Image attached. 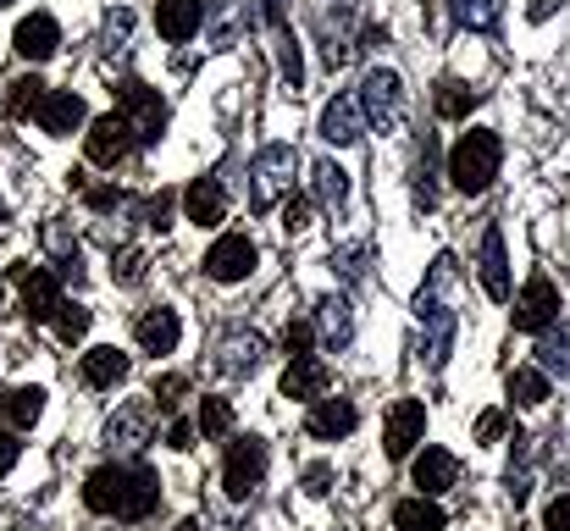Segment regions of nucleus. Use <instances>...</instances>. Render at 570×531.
Segmentation results:
<instances>
[{
	"instance_id": "f257e3e1",
	"label": "nucleus",
	"mask_w": 570,
	"mask_h": 531,
	"mask_svg": "<svg viewBox=\"0 0 570 531\" xmlns=\"http://www.w3.org/2000/svg\"><path fill=\"white\" fill-rule=\"evenodd\" d=\"M83 504L95 515H111V521H145L156 504H161V482L150 465H100L83 476Z\"/></svg>"
},
{
	"instance_id": "f03ea898",
	"label": "nucleus",
	"mask_w": 570,
	"mask_h": 531,
	"mask_svg": "<svg viewBox=\"0 0 570 531\" xmlns=\"http://www.w3.org/2000/svg\"><path fill=\"white\" fill-rule=\"evenodd\" d=\"M454 277H460V266H454V255H438L432 260V272H426V283H421V294H415V322H421V333H426V365L432 371H443L449 365V354H454V333H460V311H454Z\"/></svg>"
},
{
	"instance_id": "7ed1b4c3",
	"label": "nucleus",
	"mask_w": 570,
	"mask_h": 531,
	"mask_svg": "<svg viewBox=\"0 0 570 531\" xmlns=\"http://www.w3.org/2000/svg\"><path fill=\"white\" fill-rule=\"evenodd\" d=\"M499 161H504V145L493 128H471L460 134V145L449 150V183L460 194H482L493 177H499Z\"/></svg>"
},
{
	"instance_id": "20e7f679",
	"label": "nucleus",
	"mask_w": 570,
	"mask_h": 531,
	"mask_svg": "<svg viewBox=\"0 0 570 531\" xmlns=\"http://www.w3.org/2000/svg\"><path fill=\"white\" fill-rule=\"evenodd\" d=\"M294 173H299L294 145H266V150L249 161V210H272V205L294 188Z\"/></svg>"
},
{
	"instance_id": "39448f33",
	"label": "nucleus",
	"mask_w": 570,
	"mask_h": 531,
	"mask_svg": "<svg viewBox=\"0 0 570 531\" xmlns=\"http://www.w3.org/2000/svg\"><path fill=\"white\" fill-rule=\"evenodd\" d=\"M355 100L366 111V128H377V134H393L404 122V78L393 67H372Z\"/></svg>"
},
{
	"instance_id": "423d86ee",
	"label": "nucleus",
	"mask_w": 570,
	"mask_h": 531,
	"mask_svg": "<svg viewBox=\"0 0 570 531\" xmlns=\"http://www.w3.org/2000/svg\"><path fill=\"white\" fill-rule=\"evenodd\" d=\"M117 106H122V122L134 128V145H161V134H167V100L150 83L128 78L117 89Z\"/></svg>"
},
{
	"instance_id": "0eeeda50",
	"label": "nucleus",
	"mask_w": 570,
	"mask_h": 531,
	"mask_svg": "<svg viewBox=\"0 0 570 531\" xmlns=\"http://www.w3.org/2000/svg\"><path fill=\"white\" fill-rule=\"evenodd\" d=\"M266 482V437H255V432H244V437H233L227 443V465H222V488H227V499H249L255 488Z\"/></svg>"
},
{
	"instance_id": "6e6552de",
	"label": "nucleus",
	"mask_w": 570,
	"mask_h": 531,
	"mask_svg": "<svg viewBox=\"0 0 570 531\" xmlns=\"http://www.w3.org/2000/svg\"><path fill=\"white\" fill-rule=\"evenodd\" d=\"M6 277L22 288V316H28V322H50V316H56V305H61V277H56L50 266L17 260V266H6Z\"/></svg>"
},
{
	"instance_id": "1a4fd4ad",
	"label": "nucleus",
	"mask_w": 570,
	"mask_h": 531,
	"mask_svg": "<svg viewBox=\"0 0 570 531\" xmlns=\"http://www.w3.org/2000/svg\"><path fill=\"white\" fill-rule=\"evenodd\" d=\"M560 288H554V277H527V288H521V299H515V333H549L554 322H560Z\"/></svg>"
},
{
	"instance_id": "9d476101",
	"label": "nucleus",
	"mask_w": 570,
	"mask_h": 531,
	"mask_svg": "<svg viewBox=\"0 0 570 531\" xmlns=\"http://www.w3.org/2000/svg\"><path fill=\"white\" fill-rule=\"evenodd\" d=\"M255 260H261V249H255L244 233H222V238L205 249V277H216V283H244V277L255 272Z\"/></svg>"
},
{
	"instance_id": "9b49d317",
	"label": "nucleus",
	"mask_w": 570,
	"mask_h": 531,
	"mask_svg": "<svg viewBox=\"0 0 570 531\" xmlns=\"http://www.w3.org/2000/svg\"><path fill=\"white\" fill-rule=\"evenodd\" d=\"M426 437V404L421 399H399L387 410V426H382V454L387 460H410V449Z\"/></svg>"
},
{
	"instance_id": "f8f14e48",
	"label": "nucleus",
	"mask_w": 570,
	"mask_h": 531,
	"mask_svg": "<svg viewBox=\"0 0 570 531\" xmlns=\"http://www.w3.org/2000/svg\"><path fill=\"white\" fill-rule=\"evenodd\" d=\"M128 150H134V128L122 122V111L89 122V134H83V156H89L95 167H117V161H128Z\"/></svg>"
},
{
	"instance_id": "ddd939ff",
	"label": "nucleus",
	"mask_w": 570,
	"mask_h": 531,
	"mask_svg": "<svg viewBox=\"0 0 570 531\" xmlns=\"http://www.w3.org/2000/svg\"><path fill=\"white\" fill-rule=\"evenodd\" d=\"M33 117H39V128H45L50 139H67V134H78V128L89 122V106H83L78 89H50Z\"/></svg>"
},
{
	"instance_id": "4468645a",
	"label": "nucleus",
	"mask_w": 570,
	"mask_h": 531,
	"mask_svg": "<svg viewBox=\"0 0 570 531\" xmlns=\"http://www.w3.org/2000/svg\"><path fill=\"white\" fill-rule=\"evenodd\" d=\"M322 139L327 145H361L366 139V111H361V100L355 95H333L327 106H322Z\"/></svg>"
},
{
	"instance_id": "2eb2a0df",
	"label": "nucleus",
	"mask_w": 570,
	"mask_h": 531,
	"mask_svg": "<svg viewBox=\"0 0 570 531\" xmlns=\"http://www.w3.org/2000/svg\"><path fill=\"white\" fill-rule=\"evenodd\" d=\"M361 426V410L350 404V399H311V415H305V432L311 437H322V443H338V437H350Z\"/></svg>"
},
{
	"instance_id": "dca6fc26",
	"label": "nucleus",
	"mask_w": 570,
	"mask_h": 531,
	"mask_svg": "<svg viewBox=\"0 0 570 531\" xmlns=\"http://www.w3.org/2000/svg\"><path fill=\"white\" fill-rule=\"evenodd\" d=\"M150 426H156V404L150 399H134V404H122L106 421V449H145L150 443Z\"/></svg>"
},
{
	"instance_id": "f3484780",
	"label": "nucleus",
	"mask_w": 570,
	"mask_h": 531,
	"mask_svg": "<svg viewBox=\"0 0 570 531\" xmlns=\"http://www.w3.org/2000/svg\"><path fill=\"white\" fill-rule=\"evenodd\" d=\"M11 45H17V56H22V61H50V56H56V45H61V22H56L50 11H28V17L17 22Z\"/></svg>"
},
{
	"instance_id": "a211bd4d",
	"label": "nucleus",
	"mask_w": 570,
	"mask_h": 531,
	"mask_svg": "<svg viewBox=\"0 0 570 531\" xmlns=\"http://www.w3.org/2000/svg\"><path fill=\"white\" fill-rule=\"evenodd\" d=\"M184 216H189L194 227H216V222L227 216V188H222V177H194L189 188H184Z\"/></svg>"
},
{
	"instance_id": "6ab92c4d",
	"label": "nucleus",
	"mask_w": 570,
	"mask_h": 531,
	"mask_svg": "<svg viewBox=\"0 0 570 531\" xmlns=\"http://www.w3.org/2000/svg\"><path fill=\"white\" fill-rule=\"evenodd\" d=\"M156 28L167 45H189L194 33L205 28V0H161L156 6Z\"/></svg>"
},
{
	"instance_id": "aec40b11",
	"label": "nucleus",
	"mask_w": 570,
	"mask_h": 531,
	"mask_svg": "<svg viewBox=\"0 0 570 531\" xmlns=\"http://www.w3.org/2000/svg\"><path fill=\"white\" fill-rule=\"evenodd\" d=\"M476 272H482V288H488V299H510V260H504V233L499 227H488L482 233V255H476Z\"/></svg>"
},
{
	"instance_id": "412c9836",
	"label": "nucleus",
	"mask_w": 570,
	"mask_h": 531,
	"mask_svg": "<svg viewBox=\"0 0 570 531\" xmlns=\"http://www.w3.org/2000/svg\"><path fill=\"white\" fill-rule=\"evenodd\" d=\"M178 338H184V322H178L173 305H150V311L139 316V350L145 354H173Z\"/></svg>"
},
{
	"instance_id": "4be33fe9",
	"label": "nucleus",
	"mask_w": 570,
	"mask_h": 531,
	"mask_svg": "<svg viewBox=\"0 0 570 531\" xmlns=\"http://www.w3.org/2000/svg\"><path fill=\"white\" fill-rule=\"evenodd\" d=\"M45 415V387H0V426L28 432Z\"/></svg>"
},
{
	"instance_id": "5701e85b",
	"label": "nucleus",
	"mask_w": 570,
	"mask_h": 531,
	"mask_svg": "<svg viewBox=\"0 0 570 531\" xmlns=\"http://www.w3.org/2000/svg\"><path fill=\"white\" fill-rule=\"evenodd\" d=\"M327 393V365L316 360V354H299V360H288V371H283V399H322Z\"/></svg>"
},
{
	"instance_id": "b1692460",
	"label": "nucleus",
	"mask_w": 570,
	"mask_h": 531,
	"mask_svg": "<svg viewBox=\"0 0 570 531\" xmlns=\"http://www.w3.org/2000/svg\"><path fill=\"white\" fill-rule=\"evenodd\" d=\"M78 371H83V382H89V387H117V382L134 371V360L117 350V344H95V350L83 354V365H78Z\"/></svg>"
},
{
	"instance_id": "393cba45",
	"label": "nucleus",
	"mask_w": 570,
	"mask_h": 531,
	"mask_svg": "<svg viewBox=\"0 0 570 531\" xmlns=\"http://www.w3.org/2000/svg\"><path fill=\"white\" fill-rule=\"evenodd\" d=\"M261 354H266V344H261L255 333H227V338L216 344V365H222L227 376H255Z\"/></svg>"
},
{
	"instance_id": "a878e982",
	"label": "nucleus",
	"mask_w": 570,
	"mask_h": 531,
	"mask_svg": "<svg viewBox=\"0 0 570 531\" xmlns=\"http://www.w3.org/2000/svg\"><path fill=\"white\" fill-rule=\"evenodd\" d=\"M454 476H460V460H454L449 449H426V454H415V488H421L426 499H438L443 488H454Z\"/></svg>"
},
{
	"instance_id": "bb28decb",
	"label": "nucleus",
	"mask_w": 570,
	"mask_h": 531,
	"mask_svg": "<svg viewBox=\"0 0 570 531\" xmlns=\"http://www.w3.org/2000/svg\"><path fill=\"white\" fill-rule=\"evenodd\" d=\"M476 100H482V89H471L465 78H443V83L432 89V111H438L443 122H460V117H471V111H476Z\"/></svg>"
},
{
	"instance_id": "cd10ccee",
	"label": "nucleus",
	"mask_w": 570,
	"mask_h": 531,
	"mask_svg": "<svg viewBox=\"0 0 570 531\" xmlns=\"http://www.w3.org/2000/svg\"><path fill=\"white\" fill-rule=\"evenodd\" d=\"M316 327H322L327 350H344V344L355 338V311H350V299H344V294L322 299V305H316Z\"/></svg>"
},
{
	"instance_id": "c85d7f7f",
	"label": "nucleus",
	"mask_w": 570,
	"mask_h": 531,
	"mask_svg": "<svg viewBox=\"0 0 570 531\" xmlns=\"http://www.w3.org/2000/svg\"><path fill=\"white\" fill-rule=\"evenodd\" d=\"M443 527H449V515H443V504H432L426 493L393 504V531H443Z\"/></svg>"
},
{
	"instance_id": "c756f323",
	"label": "nucleus",
	"mask_w": 570,
	"mask_h": 531,
	"mask_svg": "<svg viewBox=\"0 0 570 531\" xmlns=\"http://www.w3.org/2000/svg\"><path fill=\"white\" fill-rule=\"evenodd\" d=\"M344 199H350V173H344L338 161H316V167H311V205L338 210Z\"/></svg>"
},
{
	"instance_id": "7c9ffc66",
	"label": "nucleus",
	"mask_w": 570,
	"mask_h": 531,
	"mask_svg": "<svg viewBox=\"0 0 570 531\" xmlns=\"http://www.w3.org/2000/svg\"><path fill=\"white\" fill-rule=\"evenodd\" d=\"M449 17L471 33H493L504 22V0H449Z\"/></svg>"
},
{
	"instance_id": "2f4dec72",
	"label": "nucleus",
	"mask_w": 570,
	"mask_h": 531,
	"mask_svg": "<svg viewBox=\"0 0 570 531\" xmlns=\"http://www.w3.org/2000/svg\"><path fill=\"white\" fill-rule=\"evenodd\" d=\"M45 95H50V89H45L33 72H28V78H11V83H6V117H33Z\"/></svg>"
},
{
	"instance_id": "473e14b6",
	"label": "nucleus",
	"mask_w": 570,
	"mask_h": 531,
	"mask_svg": "<svg viewBox=\"0 0 570 531\" xmlns=\"http://www.w3.org/2000/svg\"><path fill=\"white\" fill-rule=\"evenodd\" d=\"M194 432H199L205 443H216V437H227V432H233V404H227V399H199V415H194Z\"/></svg>"
},
{
	"instance_id": "72a5a7b5",
	"label": "nucleus",
	"mask_w": 570,
	"mask_h": 531,
	"mask_svg": "<svg viewBox=\"0 0 570 531\" xmlns=\"http://www.w3.org/2000/svg\"><path fill=\"white\" fill-rule=\"evenodd\" d=\"M510 399L515 404H549V376L538 371V365H521V371H510Z\"/></svg>"
},
{
	"instance_id": "f704fd0d",
	"label": "nucleus",
	"mask_w": 570,
	"mask_h": 531,
	"mask_svg": "<svg viewBox=\"0 0 570 531\" xmlns=\"http://www.w3.org/2000/svg\"><path fill=\"white\" fill-rule=\"evenodd\" d=\"M532 443H538V437L515 432V454H510V499H515V504L532 493Z\"/></svg>"
},
{
	"instance_id": "c9c22d12",
	"label": "nucleus",
	"mask_w": 570,
	"mask_h": 531,
	"mask_svg": "<svg viewBox=\"0 0 570 531\" xmlns=\"http://www.w3.org/2000/svg\"><path fill=\"white\" fill-rule=\"evenodd\" d=\"M50 322H56V338H61V344H83V333H89L95 311H89V305H67V299H61Z\"/></svg>"
},
{
	"instance_id": "e433bc0d",
	"label": "nucleus",
	"mask_w": 570,
	"mask_h": 531,
	"mask_svg": "<svg viewBox=\"0 0 570 531\" xmlns=\"http://www.w3.org/2000/svg\"><path fill=\"white\" fill-rule=\"evenodd\" d=\"M538 371H543V376H554V371L566 376L570 371V327L566 333H549V338L538 344Z\"/></svg>"
},
{
	"instance_id": "4c0bfd02",
	"label": "nucleus",
	"mask_w": 570,
	"mask_h": 531,
	"mask_svg": "<svg viewBox=\"0 0 570 531\" xmlns=\"http://www.w3.org/2000/svg\"><path fill=\"white\" fill-rule=\"evenodd\" d=\"M189 399V376L184 371H167V376H156V387H150V404H161V410H178Z\"/></svg>"
},
{
	"instance_id": "58836bf2",
	"label": "nucleus",
	"mask_w": 570,
	"mask_h": 531,
	"mask_svg": "<svg viewBox=\"0 0 570 531\" xmlns=\"http://www.w3.org/2000/svg\"><path fill=\"white\" fill-rule=\"evenodd\" d=\"M283 350H288V360L316 350V322H288V327H283Z\"/></svg>"
},
{
	"instance_id": "ea45409f",
	"label": "nucleus",
	"mask_w": 570,
	"mask_h": 531,
	"mask_svg": "<svg viewBox=\"0 0 570 531\" xmlns=\"http://www.w3.org/2000/svg\"><path fill=\"white\" fill-rule=\"evenodd\" d=\"M111 277L117 283H145V249H117L111 255Z\"/></svg>"
},
{
	"instance_id": "a19ab883",
	"label": "nucleus",
	"mask_w": 570,
	"mask_h": 531,
	"mask_svg": "<svg viewBox=\"0 0 570 531\" xmlns=\"http://www.w3.org/2000/svg\"><path fill=\"white\" fill-rule=\"evenodd\" d=\"M145 227H156V233L173 227V188H161V194L145 199Z\"/></svg>"
},
{
	"instance_id": "79ce46f5",
	"label": "nucleus",
	"mask_w": 570,
	"mask_h": 531,
	"mask_svg": "<svg viewBox=\"0 0 570 531\" xmlns=\"http://www.w3.org/2000/svg\"><path fill=\"white\" fill-rule=\"evenodd\" d=\"M311 227V199H288L283 205V233H305Z\"/></svg>"
},
{
	"instance_id": "37998d69",
	"label": "nucleus",
	"mask_w": 570,
	"mask_h": 531,
	"mask_svg": "<svg viewBox=\"0 0 570 531\" xmlns=\"http://www.w3.org/2000/svg\"><path fill=\"white\" fill-rule=\"evenodd\" d=\"M543 531H570V493L549 499V510H543Z\"/></svg>"
},
{
	"instance_id": "c03bdc74",
	"label": "nucleus",
	"mask_w": 570,
	"mask_h": 531,
	"mask_svg": "<svg viewBox=\"0 0 570 531\" xmlns=\"http://www.w3.org/2000/svg\"><path fill=\"white\" fill-rule=\"evenodd\" d=\"M83 199H89V210H122V205H128L122 188H89Z\"/></svg>"
},
{
	"instance_id": "a18cd8bd",
	"label": "nucleus",
	"mask_w": 570,
	"mask_h": 531,
	"mask_svg": "<svg viewBox=\"0 0 570 531\" xmlns=\"http://www.w3.org/2000/svg\"><path fill=\"white\" fill-rule=\"evenodd\" d=\"M128 28H134V11H111V17H106V45L117 50V45L128 39Z\"/></svg>"
},
{
	"instance_id": "49530a36",
	"label": "nucleus",
	"mask_w": 570,
	"mask_h": 531,
	"mask_svg": "<svg viewBox=\"0 0 570 531\" xmlns=\"http://www.w3.org/2000/svg\"><path fill=\"white\" fill-rule=\"evenodd\" d=\"M499 437H504V415H499V410L476 415V443H499Z\"/></svg>"
},
{
	"instance_id": "de8ad7c7",
	"label": "nucleus",
	"mask_w": 570,
	"mask_h": 531,
	"mask_svg": "<svg viewBox=\"0 0 570 531\" xmlns=\"http://www.w3.org/2000/svg\"><path fill=\"white\" fill-rule=\"evenodd\" d=\"M194 437H199V432H194V421H173V426H167V449H178V454H189Z\"/></svg>"
},
{
	"instance_id": "09e8293b",
	"label": "nucleus",
	"mask_w": 570,
	"mask_h": 531,
	"mask_svg": "<svg viewBox=\"0 0 570 531\" xmlns=\"http://www.w3.org/2000/svg\"><path fill=\"white\" fill-rule=\"evenodd\" d=\"M327 482H333V471H327V465H311V471H305V493H311V499H322V493H327Z\"/></svg>"
},
{
	"instance_id": "8fccbe9b",
	"label": "nucleus",
	"mask_w": 570,
	"mask_h": 531,
	"mask_svg": "<svg viewBox=\"0 0 570 531\" xmlns=\"http://www.w3.org/2000/svg\"><path fill=\"white\" fill-rule=\"evenodd\" d=\"M17 454H22V443H17V432H0V476L17 465Z\"/></svg>"
},
{
	"instance_id": "3c124183",
	"label": "nucleus",
	"mask_w": 570,
	"mask_h": 531,
	"mask_svg": "<svg viewBox=\"0 0 570 531\" xmlns=\"http://www.w3.org/2000/svg\"><path fill=\"white\" fill-rule=\"evenodd\" d=\"M338 260H344V277H350V283H361V277H366V266H361L366 255H361V249H344Z\"/></svg>"
},
{
	"instance_id": "603ef678",
	"label": "nucleus",
	"mask_w": 570,
	"mask_h": 531,
	"mask_svg": "<svg viewBox=\"0 0 570 531\" xmlns=\"http://www.w3.org/2000/svg\"><path fill=\"white\" fill-rule=\"evenodd\" d=\"M560 6H566V0H527V17H532V22H549Z\"/></svg>"
},
{
	"instance_id": "864d4df0",
	"label": "nucleus",
	"mask_w": 570,
	"mask_h": 531,
	"mask_svg": "<svg viewBox=\"0 0 570 531\" xmlns=\"http://www.w3.org/2000/svg\"><path fill=\"white\" fill-rule=\"evenodd\" d=\"M173 531H199V521H178V527H173Z\"/></svg>"
},
{
	"instance_id": "5fc2aeb1",
	"label": "nucleus",
	"mask_w": 570,
	"mask_h": 531,
	"mask_svg": "<svg viewBox=\"0 0 570 531\" xmlns=\"http://www.w3.org/2000/svg\"><path fill=\"white\" fill-rule=\"evenodd\" d=\"M0 222H6V205H0Z\"/></svg>"
},
{
	"instance_id": "6e6d98bb",
	"label": "nucleus",
	"mask_w": 570,
	"mask_h": 531,
	"mask_svg": "<svg viewBox=\"0 0 570 531\" xmlns=\"http://www.w3.org/2000/svg\"><path fill=\"white\" fill-rule=\"evenodd\" d=\"M0 299H6V283H0Z\"/></svg>"
},
{
	"instance_id": "4d7b16f0",
	"label": "nucleus",
	"mask_w": 570,
	"mask_h": 531,
	"mask_svg": "<svg viewBox=\"0 0 570 531\" xmlns=\"http://www.w3.org/2000/svg\"><path fill=\"white\" fill-rule=\"evenodd\" d=\"M0 6H11V0H0Z\"/></svg>"
}]
</instances>
